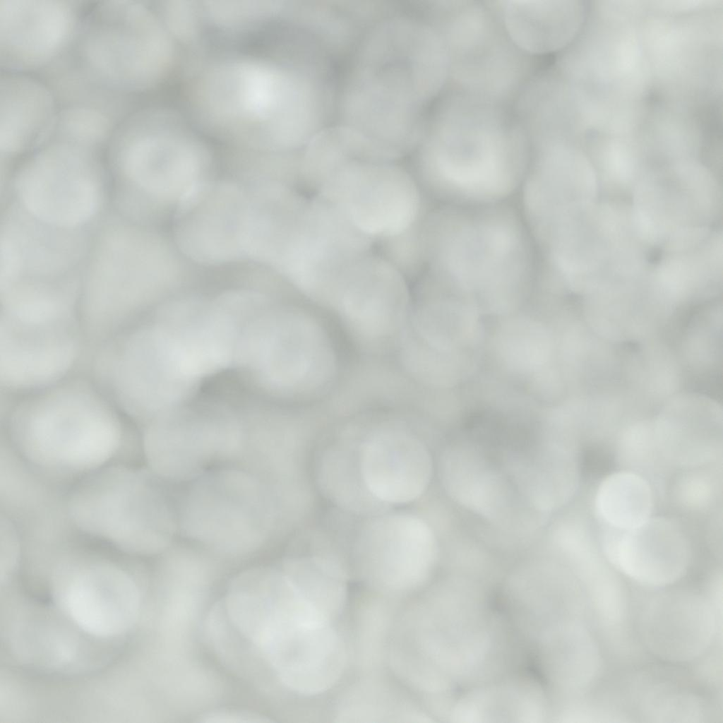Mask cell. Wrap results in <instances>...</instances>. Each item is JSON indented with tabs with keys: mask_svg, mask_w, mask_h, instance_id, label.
<instances>
[{
	"mask_svg": "<svg viewBox=\"0 0 723 723\" xmlns=\"http://www.w3.org/2000/svg\"><path fill=\"white\" fill-rule=\"evenodd\" d=\"M315 79L276 61L229 56L197 73L191 106L212 135L249 150L287 154L318 133L324 94Z\"/></svg>",
	"mask_w": 723,
	"mask_h": 723,
	"instance_id": "1",
	"label": "cell"
},
{
	"mask_svg": "<svg viewBox=\"0 0 723 723\" xmlns=\"http://www.w3.org/2000/svg\"><path fill=\"white\" fill-rule=\"evenodd\" d=\"M130 423L91 378L71 376L16 397L4 440L35 472L64 485L118 464L133 441Z\"/></svg>",
	"mask_w": 723,
	"mask_h": 723,
	"instance_id": "2",
	"label": "cell"
},
{
	"mask_svg": "<svg viewBox=\"0 0 723 723\" xmlns=\"http://www.w3.org/2000/svg\"><path fill=\"white\" fill-rule=\"evenodd\" d=\"M462 92L443 104L419 151L427 187L476 199L506 194L515 184L527 138L498 106Z\"/></svg>",
	"mask_w": 723,
	"mask_h": 723,
	"instance_id": "3",
	"label": "cell"
},
{
	"mask_svg": "<svg viewBox=\"0 0 723 723\" xmlns=\"http://www.w3.org/2000/svg\"><path fill=\"white\" fill-rule=\"evenodd\" d=\"M346 97L369 124L405 130L422 124L426 104L448 78L446 50L419 25L383 24L366 41Z\"/></svg>",
	"mask_w": 723,
	"mask_h": 723,
	"instance_id": "4",
	"label": "cell"
},
{
	"mask_svg": "<svg viewBox=\"0 0 723 723\" xmlns=\"http://www.w3.org/2000/svg\"><path fill=\"white\" fill-rule=\"evenodd\" d=\"M174 256L157 235L116 224L96 242L80 289L88 345L96 347L149 313L175 277Z\"/></svg>",
	"mask_w": 723,
	"mask_h": 723,
	"instance_id": "5",
	"label": "cell"
},
{
	"mask_svg": "<svg viewBox=\"0 0 723 723\" xmlns=\"http://www.w3.org/2000/svg\"><path fill=\"white\" fill-rule=\"evenodd\" d=\"M161 478L150 470L114 464L78 481L66 494L76 532L129 556L165 551L175 515Z\"/></svg>",
	"mask_w": 723,
	"mask_h": 723,
	"instance_id": "6",
	"label": "cell"
},
{
	"mask_svg": "<svg viewBox=\"0 0 723 723\" xmlns=\"http://www.w3.org/2000/svg\"><path fill=\"white\" fill-rule=\"evenodd\" d=\"M72 48L89 83L123 96L159 85L175 61V42L157 11L131 0L100 2L84 18Z\"/></svg>",
	"mask_w": 723,
	"mask_h": 723,
	"instance_id": "7",
	"label": "cell"
},
{
	"mask_svg": "<svg viewBox=\"0 0 723 723\" xmlns=\"http://www.w3.org/2000/svg\"><path fill=\"white\" fill-rule=\"evenodd\" d=\"M90 369L101 391L142 426L179 407L200 382L150 314L93 348Z\"/></svg>",
	"mask_w": 723,
	"mask_h": 723,
	"instance_id": "8",
	"label": "cell"
},
{
	"mask_svg": "<svg viewBox=\"0 0 723 723\" xmlns=\"http://www.w3.org/2000/svg\"><path fill=\"white\" fill-rule=\"evenodd\" d=\"M426 261L431 271L476 297L483 308L501 312L514 303L526 271L518 229L502 215L425 220Z\"/></svg>",
	"mask_w": 723,
	"mask_h": 723,
	"instance_id": "9",
	"label": "cell"
},
{
	"mask_svg": "<svg viewBox=\"0 0 723 723\" xmlns=\"http://www.w3.org/2000/svg\"><path fill=\"white\" fill-rule=\"evenodd\" d=\"M109 143L117 172L146 201L177 206L205 180V146L164 110L145 109L124 116Z\"/></svg>",
	"mask_w": 723,
	"mask_h": 723,
	"instance_id": "10",
	"label": "cell"
},
{
	"mask_svg": "<svg viewBox=\"0 0 723 723\" xmlns=\"http://www.w3.org/2000/svg\"><path fill=\"white\" fill-rule=\"evenodd\" d=\"M126 556L73 544L52 559V599L84 635L109 640L133 628L141 597Z\"/></svg>",
	"mask_w": 723,
	"mask_h": 723,
	"instance_id": "11",
	"label": "cell"
},
{
	"mask_svg": "<svg viewBox=\"0 0 723 723\" xmlns=\"http://www.w3.org/2000/svg\"><path fill=\"white\" fill-rule=\"evenodd\" d=\"M436 25L446 50L449 77L460 92L498 104L520 85L527 56L506 34L493 7L474 1L435 6Z\"/></svg>",
	"mask_w": 723,
	"mask_h": 723,
	"instance_id": "12",
	"label": "cell"
},
{
	"mask_svg": "<svg viewBox=\"0 0 723 723\" xmlns=\"http://www.w3.org/2000/svg\"><path fill=\"white\" fill-rule=\"evenodd\" d=\"M234 364L261 388L291 394L319 382L330 364L320 329L298 312L268 301L241 327Z\"/></svg>",
	"mask_w": 723,
	"mask_h": 723,
	"instance_id": "13",
	"label": "cell"
},
{
	"mask_svg": "<svg viewBox=\"0 0 723 723\" xmlns=\"http://www.w3.org/2000/svg\"><path fill=\"white\" fill-rule=\"evenodd\" d=\"M278 519L275 503L258 479L238 470L205 476L183 506L186 534L220 552H251L266 540Z\"/></svg>",
	"mask_w": 723,
	"mask_h": 723,
	"instance_id": "14",
	"label": "cell"
},
{
	"mask_svg": "<svg viewBox=\"0 0 723 723\" xmlns=\"http://www.w3.org/2000/svg\"><path fill=\"white\" fill-rule=\"evenodd\" d=\"M100 175L92 150L52 140L20 168L15 193L23 211L35 222L55 229H76L100 210Z\"/></svg>",
	"mask_w": 723,
	"mask_h": 723,
	"instance_id": "15",
	"label": "cell"
},
{
	"mask_svg": "<svg viewBox=\"0 0 723 723\" xmlns=\"http://www.w3.org/2000/svg\"><path fill=\"white\" fill-rule=\"evenodd\" d=\"M316 194L335 205L374 241L402 233L422 217L417 181L393 162L351 155L326 179Z\"/></svg>",
	"mask_w": 723,
	"mask_h": 723,
	"instance_id": "16",
	"label": "cell"
},
{
	"mask_svg": "<svg viewBox=\"0 0 723 723\" xmlns=\"http://www.w3.org/2000/svg\"><path fill=\"white\" fill-rule=\"evenodd\" d=\"M241 423L225 407H179L142 427L141 448L154 473L186 480L199 475L214 459L235 455Z\"/></svg>",
	"mask_w": 723,
	"mask_h": 723,
	"instance_id": "17",
	"label": "cell"
},
{
	"mask_svg": "<svg viewBox=\"0 0 723 723\" xmlns=\"http://www.w3.org/2000/svg\"><path fill=\"white\" fill-rule=\"evenodd\" d=\"M297 237L279 273L304 294L327 301L341 274L371 251L374 241L332 203L309 198Z\"/></svg>",
	"mask_w": 723,
	"mask_h": 723,
	"instance_id": "18",
	"label": "cell"
},
{
	"mask_svg": "<svg viewBox=\"0 0 723 723\" xmlns=\"http://www.w3.org/2000/svg\"><path fill=\"white\" fill-rule=\"evenodd\" d=\"M87 340L79 321L30 323L0 318V380L15 397L71 377Z\"/></svg>",
	"mask_w": 723,
	"mask_h": 723,
	"instance_id": "19",
	"label": "cell"
},
{
	"mask_svg": "<svg viewBox=\"0 0 723 723\" xmlns=\"http://www.w3.org/2000/svg\"><path fill=\"white\" fill-rule=\"evenodd\" d=\"M247 189L232 181L204 180L176 206L174 234L194 262L219 265L246 258Z\"/></svg>",
	"mask_w": 723,
	"mask_h": 723,
	"instance_id": "20",
	"label": "cell"
},
{
	"mask_svg": "<svg viewBox=\"0 0 723 723\" xmlns=\"http://www.w3.org/2000/svg\"><path fill=\"white\" fill-rule=\"evenodd\" d=\"M439 544L429 522L416 514L399 512L373 519L356 545L361 577L379 590L415 589L430 576Z\"/></svg>",
	"mask_w": 723,
	"mask_h": 723,
	"instance_id": "21",
	"label": "cell"
},
{
	"mask_svg": "<svg viewBox=\"0 0 723 723\" xmlns=\"http://www.w3.org/2000/svg\"><path fill=\"white\" fill-rule=\"evenodd\" d=\"M83 18L64 0H0V66L23 73L52 66L76 42Z\"/></svg>",
	"mask_w": 723,
	"mask_h": 723,
	"instance_id": "22",
	"label": "cell"
},
{
	"mask_svg": "<svg viewBox=\"0 0 723 723\" xmlns=\"http://www.w3.org/2000/svg\"><path fill=\"white\" fill-rule=\"evenodd\" d=\"M150 313L198 381L234 364L240 325L219 297L173 299Z\"/></svg>",
	"mask_w": 723,
	"mask_h": 723,
	"instance_id": "23",
	"label": "cell"
},
{
	"mask_svg": "<svg viewBox=\"0 0 723 723\" xmlns=\"http://www.w3.org/2000/svg\"><path fill=\"white\" fill-rule=\"evenodd\" d=\"M362 486L375 504L401 505L419 498L431 482L434 463L426 445L398 429L368 435L357 448Z\"/></svg>",
	"mask_w": 723,
	"mask_h": 723,
	"instance_id": "24",
	"label": "cell"
},
{
	"mask_svg": "<svg viewBox=\"0 0 723 723\" xmlns=\"http://www.w3.org/2000/svg\"><path fill=\"white\" fill-rule=\"evenodd\" d=\"M406 277L383 256H362L334 285L328 301L355 328L369 336L386 333L407 301Z\"/></svg>",
	"mask_w": 723,
	"mask_h": 723,
	"instance_id": "25",
	"label": "cell"
},
{
	"mask_svg": "<svg viewBox=\"0 0 723 723\" xmlns=\"http://www.w3.org/2000/svg\"><path fill=\"white\" fill-rule=\"evenodd\" d=\"M605 554L632 580L650 587H665L680 580L689 564V548L681 529L663 518H650L631 530L607 527Z\"/></svg>",
	"mask_w": 723,
	"mask_h": 723,
	"instance_id": "26",
	"label": "cell"
},
{
	"mask_svg": "<svg viewBox=\"0 0 723 723\" xmlns=\"http://www.w3.org/2000/svg\"><path fill=\"white\" fill-rule=\"evenodd\" d=\"M641 628L646 645L655 655L686 662L700 657L710 646L715 618L699 595L671 591L649 602L643 613Z\"/></svg>",
	"mask_w": 723,
	"mask_h": 723,
	"instance_id": "27",
	"label": "cell"
},
{
	"mask_svg": "<svg viewBox=\"0 0 723 723\" xmlns=\"http://www.w3.org/2000/svg\"><path fill=\"white\" fill-rule=\"evenodd\" d=\"M675 307L660 286L604 287L587 297L585 317L587 325L609 342H643L655 339Z\"/></svg>",
	"mask_w": 723,
	"mask_h": 723,
	"instance_id": "28",
	"label": "cell"
},
{
	"mask_svg": "<svg viewBox=\"0 0 723 723\" xmlns=\"http://www.w3.org/2000/svg\"><path fill=\"white\" fill-rule=\"evenodd\" d=\"M490 3L511 42L530 56L566 49L580 32L588 9L580 1Z\"/></svg>",
	"mask_w": 723,
	"mask_h": 723,
	"instance_id": "29",
	"label": "cell"
},
{
	"mask_svg": "<svg viewBox=\"0 0 723 723\" xmlns=\"http://www.w3.org/2000/svg\"><path fill=\"white\" fill-rule=\"evenodd\" d=\"M247 191L246 258L277 271L297 234L309 198L278 181L257 183Z\"/></svg>",
	"mask_w": 723,
	"mask_h": 723,
	"instance_id": "30",
	"label": "cell"
},
{
	"mask_svg": "<svg viewBox=\"0 0 723 723\" xmlns=\"http://www.w3.org/2000/svg\"><path fill=\"white\" fill-rule=\"evenodd\" d=\"M44 83L23 73L0 78V150L6 157L39 149L52 138L59 112Z\"/></svg>",
	"mask_w": 723,
	"mask_h": 723,
	"instance_id": "31",
	"label": "cell"
},
{
	"mask_svg": "<svg viewBox=\"0 0 723 723\" xmlns=\"http://www.w3.org/2000/svg\"><path fill=\"white\" fill-rule=\"evenodd\" d=\"M441 473L447 493L467 510L494 523L513 518V489L482 452L462 445L450 448Z\"/></svg>",
	"mask_w": 723,
	"mask_h": 723,
	"instance_id": "32",
	"label": "cell"
},
{
	"mask_svg": "<svg viewBox=\"0 0 723 723\" xmlns=\"http://www.w3.org/2000/svg\"><path fill=\"white\" fill-rule=\"evenodd\" d=\"M515 486L527 506L548 513L563 506L576 487L578 470L570 441L548 434L542 446L510 462Z\"/></svg>",
	"mask_w": 723,
	"mask_h": 723,
	"instance_id": "33",
	"label": "cell"
},
{
	"mask_svg": "<svg viewBox=\"0 0 723 723\" xmlns=\"http://www.w3.org/2000/svg\"><path fill=\"white\" fill-rule=\"evenodd\" d=\"M641 345L622 359V383L639 410H652L676 394L681 372L664 344L651 340Z\"/></svg>",
	"mask_w": 723,
	"mask_h": 723,
	"instance_id": "34",
	"label": "cell"
},
{
	"mask_svg": "<svg viewBox=\"0 0 723 723\" xmlns=\"http://www.w3.org/2000/svg\"><path fill=\"white\" fill-rule=\"evenodd\" d=\"M407 341V350L458 352L472 345L479 335L474 311L452 301H437L419 313Z\"/></svg>",
	"mask_w": 723,
	"mask_h": 723,
	"instance_id": "35",
	"label": "cell"
},
{
	"mask_svg": "<svg viewBox=\"0 0 723 723\" xmlns=\"http://www.w3.org/2000/svg\"><path fill=\"white\" fill-rule=\"evenodd\" d=\"M119 98H91L66 102L59 109L50 141H61L90 150L109 142L121 117Z\"/></svg>",
	"mask_w": 723,
	"mask_h": 723,
	"instance_id": "36",
	"label": "cell"
},
{
	"mask_svg": "<svg viewBox=\"0 0 723 723\" xmlns=\"http://www.w3.org/2000/svg\"><path fill=\"white\" fill-rule=\"evenodd\" d=\"M652 493L640 476L629 472L613 474L600 484L595 496V508L609 527L628 530L650 518Z\"/></svg>",
	"mask_w": 723,
	"mask_h": 723,
	"instance_id": "37",
	"label": "cell"
},
{
	"mask_svg": "<svg viewBox=\"0 0 723 723\" xmlns=\"http://www.w3.org/2000/svg\"><path fill=\"white\" fill-rule=\"evenodd\" d=\"M496 345L504 364L518 373H537L549 364L553 351L549 331L526 318H513L503 325Z\"/></svg>",
	"mask_w": 723,
	"mask_h": 723,
	"instance_id": "38",
	"label": "cell"
},
{
	"mask_svg": "<svg viewBox=\"0 0 723 723\" xmlns=\"http://www.w3.org/2000/svg\"><path fill=\"white\" fill-rule=\"evenodd\" d=\"M722 309L705 308L688 323L682 340V356L688 367L698 373L716 371L721 362Z\"/></svg>",
	"mask_w": 723,
	"mask_h": 723,
	"instance_id": "39",
	"label": "cell"
},
{
	"mask_svg": "<svg viewBox=\"0 0 723 723\" xmlns=\"http://www.w3.org/2000/svg\"><path fill=\"white\" fill-rule=\"evenodd\" d=\"M201 8L205 21L227 32H240L268 22L285 11L281 1H205Z\"/></svg>",
	"mask_w": 723,
	"mask_h": 723,
	"instance_id": "40",
	"label": "cell"
},
{
	"mask_svg": "<svg viewBox=\"0 0 723 723\" xmlns=\"http://www.w3.org/2000/svg\"><path fill=\"white\" fill-rule=\"evenodd\" d=\"M422 217L402 233L378 241L382 255L405 277L417 274L426 261Z\"/></svg>",
	"mask_w": 723,
	"mask_h": 723,
	"instance_id": "41",
	"label": "cell"
},
{
	"mask_svg": "<svg viewBox=\"0 0 723 723\" xmlns=\"http://www.w3.org/2000/svg\"><path fill=\"white\" fill-rule=\"evenodd\" d=\"M155 10L174 42L190 44L198 39L205 21L201 2L165 1Z\"/></svg>",
	"mask_w": 723,
	"mask_h": 723,
	"instance_id": "42",
	"label": "cell"
},
{
	"mask_svg": "<svg viewBox=\"0 0 723 723\" xmlns=\"http://www.w3.org/2000/svg\"><path fill=\"white\" fill-rule=\"evenodd\" d=\"M681 494L685 503L701 506L710 498L711 488L708 481L701 477H692L683 482Z\"/></svg>",
	"mask_w": 723,
	"mask_h": 723,
	"instance_id": "43",
	"label": "cell"
},
{
	"mask_svg": "<svg viewBox=\"0 0 723 723\" xmlns=\"http://www.w3.org/2000/svg\"><path fill=\"white\" fill-rule=\"evenodd\" d=\"M201 722H268L270 720L261 715L236 710H217L210 712L203 715Z\"/></svg>",
	"mask_w": 723,
	"mask_h": 723,
	"instance_id": "44",
	"label": "cell"
}]
</instances>
